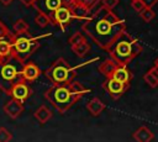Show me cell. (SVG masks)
<instances>
[{
  "instance_id": "6da1fadb",
  "label": "cell",
  "mask_w": 158,
  "mask_h": 142,
  "mask_svg": "<svg viewBox=\"0 0 158 142\" xmlns=\"http://www.w3.org/2000/svg\"><path fill=\"white\" fill-rule=\"evenodd\" d=\"M81 31L99 48L107 51L114 41L126 31V22L111 9L101 5L86 21H83Z\"/></svg>"
},
{
  "instance_id": "7a4b0ae2",
  "label": "cell",
  "mask_w": 158,
  "mask_h": 142,
  "mask_svg": "<svg viewBox=\"0 0 158 142\" xmlns=\"http://www.w3.org/2000/svg\"><path fill=\"white\" fill-rule=\"evenodd\" d=\"M143 51V47L141 42L135 38L132 35H130L127 31H123L109 47L106 51L115 62L120 65H127L130 62H132L141 52Z\"/></svg>"
},
{
  "instance_id": "3957f363",
  "label": "cell",
  "mask_w": 158,
  "mask_h": 142,
  "mask_svg": "<svg viewBox=\"0 0 158 142\" xmlns=\"http://www.w3.org/2000/svg\"><path fill=\"white\" fill-rule=\"evenodd\" d=\"M52 33L40 35V36H31L28 32L22 33H12V59L20 63H25L41 46L40 41L42 38L49 37Z\"/></svg>"
},
{
  "instance_id": "277c9868",
  "label": "cell",
  "mask_w": 158,
  "mask_h": 142,
  "mask_svg": "<svg viewBox=\"0 0 158 142\" xmlns=\"http://www.w3.org/2000/svg\"><path fill=\"white\" fill-rule=\"evenodd\" d=\"M99 59V57H94L93 59L85 62V63H80L77 67H72L64 58L59 57L58 59H56L44 72L46 78L52 83V84H57V85H68L70 81H73L75 79V69L84 67L89 63L96 62Z\"/></svg>"
},
{
  "instance_id": "5b68a950",
  "label": "cell",
  "mask_w": 158,
  "mask_h": 142,
  "mask_svg": "<svg viewBox=\"0 0 158 142\" xmlns=\"http://www.w3.org/2000/svg\"><path fill=\"white\" fill-rule=\"evenodd\" d=\"M44 99L59 112L64 114L68 111L79 99L80 96L74 94L68 85H51L43 94Z\"/></svg>"
},
{
  "instance_id": "8992f818",
  "label": "cell",
  "mask_w": 158,
  "mask_h": 142,
  "mask_svg": "<svg viewBox=\"0 0 158 142\" xmlns=\"http://www.w3.org/2000/svg\"><path fill=\"white\" fill-rule=\"evenodd\" d=\"M21 67L22 63L17 62L14 63L11 61L0 62V90L9 95L12 85L21 79Z\"/></svg>"
},
{
  "instance_id": "52a82bcc",
  "label": "cell",
  "mask_w": 158,
  "mask_h": 142,
  "mask_svg": "<svg viewBox=\"0 0 158 142\" xmlns=\"http://www.w3.org/2000/svg\"><path fill=\"white\" fill-rule=\"evenodd\" d=\"M73 0H36L33 7L37 11H41L46 15H48L51 19L54 15V12L62 7V6H69Z\"/></svg>"
},
{
  "instance_id": "ba28073f",
  "label": "cell",
  "mask_w": 158,
  "mask_h": 142,
  "mask_svg": "<svg viewBox=\"0 0 158 142\" xmlns=\"http://www.w3.org/2000/svg\"><path fill=\"white\" fill-rule=\"evenodd\" d=\"M32 94H33V90H32V88L28 85V81H26V80H23V79H20V80H17V81L12 85V88H11V90H10V93H9V96H10L11 99H15V100H17V101L25 104L26 100H27Z\"/></svg>"
},
{
  "instance_id": "9c48e42d",
  "label": "cell",
  "mask_w": 158,
  "mask_h": 142,
  "mask_svg": "<svg viewBox=\"0 0 158 142\" xmlns=\"http://www.w3.org/2000/svg\"><path fill=\"white\" fill-rule=\"evenodd\" d=\"M130 86L123 84L122 81L115 79V78H106L105 81H102V89L110 95V98L112 100H117L120 99L125 93L126 90L128 89Z\"/></svg>"
},
{
  "instance_id": "30bf717a",
  "label": "cell",
  "mask_w": 158,
  "mask_h": 142,
  "mask_svg": "<svg viewBox=\"0 0 158 142\" xmlns=\"http://www.w3.org/2000/svg\"><path fill=\"white\" fill-rule=\"evenodd\" d=\"M51 20H52V26H57L62 31H65L69 22L72 20H74V16H73L69 6H62L54 12V15L52 16Z\"/></svg>"
},
{
  "instance_id": "8fae6325",
  "label": "cell",
  "mask_w": 158,
  "mask_h": 142,
  "mask_svg": "<svg viewBox=\"0 0 158 142\" xmlns=\"http://www.w3.org/2000/svg\"><path fill=\"white\" fill-rule=\"evenodd\" d=\"M21 79L28 81V83H33L35 80H37L41 75V69L38 68V65L35 62H25L21 67Z\"/></svg>"
},
{
  "instance_id": "7c38bea8",
  "label": "cell",
  "mask_w": 158,
  "mask_h": 142,
  "mask_svg": "<svg viewBox=\"0 0 158 142\" xmlns=\"http://www.w3.org/2000/svg\"><path fill=\"white\" fill-rule=\"evenodd\" d=\"M2 110L4 112L10 117V119H17L25 110V105L15 99H10L9 101H6L2 105Z\"/></svg>"
},
{
  "instance_id": "4fadbf2b",
  "label": "cell",
  "mask_w": 158,
  "mask_h": 142,
  "mask_svg": "<svg viewBox=\"0 0 158 142\" xmlns=\"http://www.w3.org/2000/svg\"><path fill=\"white\" fill-rule=\"evenodd\" d=\"M11 37H4V38L0 40V62H7V61L12 59V41H11Z\"/></svg>"
},
{
  "instance_id": "5bb4252c",
  "label": "cell",
  "mask_w": 158,
  "mask_h": 142,
  "mask_svg": "<svg viewBox=\"0 0 158 142\" xmlns=\"http://www.w3.org/2000/svg\"><path fill=\"white\" fill-rule=\"evenodd\" d=\"M69 7H70V11H72V14H73V16H74V20H80V21H86L89 17H90V12H91V10H89L88 7H85V6H83V5H80V4H78V2H75L74 0L72 1V4L69 5Z\"/></svg>"
},
{
  "instance_id": "9a60e30c",
  "label": "cell",
  "mask_w": 158,
  "mask_h": 142,
  "mask_svg": "<svg viewBox=\"0 0 158 142\" xmlns=\"http://www.w3.org/2000/svg\"><path fill=\"white\" fill-rule=\"evenodd\" d=\"M112 78H115V79H117V80H120L123 84H126V85L130 86L131 80L133 78V74L130 72V69L127 68V65H118L116 68V70L114 72Z\"/></svg>"
},
{
  "instance_id": "2e32d148",
  "label": "cell",
  "mask_w": 158,
  "mask_h": 142,
  "mask_svg": "<svg viewBox=\"0 0 158 142\" xmlns=\"http://www.w3.org/2000/svg\"><path fill=\"white\" fill-rule=\"evenodd\" d=\"M118 65L120 64H117V62H115L112 58H109V59H105L101 64H99L98 69H99L100 74H102L105 78H111Z\"/></svg>"
},
{
  "instance_id": "e0dca14e",
  "label": "cell",
  "mask_w": 158,
  "mask_h": 142,
  "mask_svg": "<svg viewBox=\"0 0 158 142\" xmlns=\"http://www.w3.org/2000/svg\"><path fill=\"white\" fill-rule=\"evenodd\" d=\"M132 138L137 142H149L154 138V135L147 126H141L132 133Z\"/></svg>"
},
{
  "instance_id": "ac0fdd59",
  "label": "cell",
  "mask_w": 158,
  "mask_h": 142,
  "mask_svg": "<svg viewBox=\"0 0 158 142\" xmlns=\"http://www.w3.org/2000/svg\"><path fill=\"white\" fill-rule=\"evenodd\" d=\"M105 107H106V105L99 98H93L86 104V109H88V111L90 112L91 116H99L105 110Z\"/></svg>"
},
{
  "instance_id": "d6986e66",
  "label": "cell",
  "mask_w": 158,
  "mask_h": 142,
  "mask_svg": "<svg viewBox=\"0 0 158 142\" xmlns=\"http://www.w3.org/2000/svg\"><path fill=\"white\" fill-rule=\"evenodd\" d=\"M52 111L48 109V106H46V105H41L36 111H35V114H33V116H35V119L40 122V123H46L51 117H52Z\"/></svg>"
},
{
  "instance_id": "ffe728a7",
  "label": "cell",
  "mask_w": 158,
  "mask_h": 142,
  "mask_svg": "<svg viewBox=\"0 0 158 142\" xmlns=\"http://www.w3.org/2000/svg\"><path fill=\"white\" fill-rule=\"evenodd\" d=\"M68 86H69V89L74 93V94H77V95H79L80 98L81 96H84L85 94H89L90 93V89L89 88H86L84 84H81L80 81H78V80H73V81H70L69 84H68Z\"/></svg>"
},
{
  "instance_id": "44dd1931",
  "label": "cell",
  "mask_w": 158,
  "mask_h": 142,
  "mask_svg": "<svg viewBox=\"0 0 158 142\" xmlns=\"http://www.w3.org/2000/svg\"><path fill=\"white\" fill-rule=\"evenodd\" d=\"M70 48H72L73 53H74L77 57L84 58V57L89 53V51H90V44H89L86 41H84V42H81V43H79V44H77V46L70 47Z\"/></svg>"
},
{
  "instance_id": "7402d4cb",
  "label": "cell",
  "mask_w": 158,
  "mask_h": 142,
  "mask_svg": "<svg viewBox=\"0 0 158 142\" xmlns=\"http://www.w3.org/2000/svg\"><path fill=\"white\" fill-rule=\"evenodd\" d=\"M35 22H36V25H38V27H41V28H46L47 26L52 25L51 17H49L48 15L41 12V11H37V15H36V17H35Z\"/></svg>"
},
{
  "instance_id": "603a6c76",
  "label": "cell",
  "mask_w": 158,
  "mask_h": 142,
  "mask_svg": "<svg viewBox=\"0 0 158 142\" xmlns=\"http://www.w3.org/2000/svg\"><path fill=\"white\" fill-rule=\"evenodd\" d=\"M84 41H86V37H85V33H84L83 31H77V32H74V33L68 38V43H69L70 47L77 46V44H79V43L84 42Z\"/></svg>"
},
{
  "instance_id": "cb8c5ba5",
  "label": "cell",
  "mask_w": 158,
  "mask_h": 142,
  "mask_svg": "<svg viewBox=\"0 0 158 142\" xmlns=\"http://www.w3.org/2000/svg\"><path fill=\"white\" fill-rule=\"evenodd\" d=\"M12 28H14V32L15 33H22V32H28L30 30V25L22 20V19H17L14 25H12Z\"/></svg>"
},
{
  "instance_id": "d4e9b609",
  "label": "cell",
  "mask_w": 158,
  "mask_h": 142,
  "mask_svg": "<svg viewBox=\"0 0 158 142\" xmlns=\"http://www.w3.org/2000/svg\"><path fill=\"white\" fill-rule=\"evenodd\" d=\"M138 15H139V17L144 21V22H151L154 17H156V12H154V10H153V7H144V9H142L139 12H138Z\"/></svg>"
},
{
  "instance_id": "484cf974",
  "label": "cell",
  "mask_w": 158,
  "mask_h": 142,
  "mask_svg": "<svg viewBox=\"0 0 158 142\" xmlns=\"http://www.w3.org/2000/svg\"><path fill=\"white\" fill-rule=\"evenodd\" d=\"M143 80H144L151 88H158V79H157L149 70L143 75Z\"/></svg>"
},
{
  "instance_id": "4316f807",
  "label": "cell",
  "mask_w": 158,
  "mask_h": 142,
  "mask_svg": "<svg viewBox=\"0 0 158 142\" xmlns=\"http://www.w3.org/2000/svg\"><path fill=\"white\" fill-rule=\"evenodd\" d=\"M11 140H12V133L5 127H0V142H9Z\"/></svg>"
},
{
  "instance_id": "83f0119b",
  "label": "cell",
  "mask_w": 158,
  "mask_h": 142,
  "mask_svg": "<svg viewBox=\"0 0 158 142\" xmlns=\"http://www.w3.org/2000/svg\"><path fill=\"white\" fill-rule=\"evenodd\" d=\"M74 1L80 4V5H83V6H85V7H88L89 10H93L98 5V2L100 0H74Z\"/></svg>"
},
{
  "instance_id": "f1b7e54d",
  "label": "cell",
  "mask_w": 158,
  "mask_h": 142,
  "mask_svg": "<svg viewBox=\"0 0 158 142\" xmlns=\"http://www.w3.org/2000/svg\"><path fill=\"white\" fill-rule=\"evenodd\" d=\"M131 7L135 10V11H137V12H139L142 9H144L146 6H144V4L142 2V0H131Z\"/></svg>"
},
{
  "instance_id": "f546056e",
  "label": "cell",
  "mask_w": 158,
  "mask_h": 142,
  "mask_svg": "<svg viewBox=\"0 0 158 142\" xmlns=\"http://www.w3.org/2000/svg\"><path fill=\"white\" fill-rule=\"evenodd\" d=\"M118 1H120V0H102V5H104L105 7H107V9L114 10V7L118 5Z\"/></svg>"
},
{
  "instance_id": "4dcf8cb0",
  "label": "cell",
  "mask_w": 158,
  "mask_h": 142,
  "mask_svg": "<svg viewBox=\"0 0 158 142\" xmlns=\"http://www.w3.org/2000/svg\"><path fill=\"white\" fill-rule=\"evenodd\" d=\"M142 2H143L144 6H147V7H153V6L158 2V0H142Z\"/></svg>"
},
{
  "instance_id": "1f68e13d",
  "label": "cell",
  "mask_w": 158,
  "mask_h": 142,
  "mask_svg": "<svg viewBox=\"0 0 158 142\" xmlns=\"http://www.w3.org/2000/svg\"><path fill=\"white\" fill-rule=\"evenodd\" d=\"M149 72H151V73H152V74L158 79V63H156V62H154V64H153V67L149 69Z\"/></svg>"
},
{
  "instance_id": "d6a6232c",
  "label": "cell",
  "mask_w": 158,
  "mask_h": 142,
  "mask_svg": "<svg viewBox=\"0 0 158 142\" xmlns=\"http://www.w3.org/2000/svg\"><path fill=\"white\" fill-rule=\"evenodd\" d=\"M25 6H33L35 5V2H36V0H20Z\"/></svg>"
},
{
  "instance_id": "836d02e7",
  "label": "cell",
  "mask_w": 158,
  "mask_h": 142,
  "mask_svg": "<svg viewBox=\"0 0 158 142\" xmlns=\"http://www.w3.org/2000/svg\"><path fill=\"white\" fill-rule=\"evenodd\" d=\"M14 0H0V2L4 5V6H9Z\"/></svg>"
},
{
  "instance_id": "e575fe53",
  "label": "cell",
  "mask_w": 158,
  "mask_h": 142,
  "mask_svg": "<svg viewBox=\"0 0 158 142\" xmlns=\"http://www.w3.org/2000/svg\"><path fill=\"white\" fill-rule=\"evenodd\" d=\"M154 62H156V63H158V57H157V59H156V61H154Z\"/></svg>"
},
{
  "instance_id": "d590c367",
  "label": "cell",
  "mask_w": 158,
  "mask_h": 142,
  "mask_svg": "<svg viewBox=\"0 0 158 142\" xmlns=\"http://www.w3.org/2000/svg\"><path fill=\"white\" fill-rule=\"evenodd\" d=\"M1 22H2V21H1V20H0V23H1ZM1 38H4V37H1V36H0V40H1Z\"/></svg>"
}]
</instances>
